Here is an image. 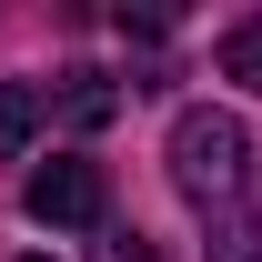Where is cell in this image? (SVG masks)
I'll return each instance as SVG.
<instances>
[{"label":"cell","mask_w":262,"mask_h":262,"mask_svg":"<svg viewBox=\"0 0 262 262\" xmlns=\"http://www.w3.org/2000/svg\"><path fill=\"white\" fill-rule=\"evenodd\" d=\"M171 192L192 202L202 222H222L232 202H252L262 192V151H252V131L232 121V111H182L171 121Z\"/></svg>","instance_id":"cell-1"},{"label":"cell","mask_w":262,"mask_h":262,"mask_svg":"<svg viewBox=\"0 0 262 262\" xmlns=\"http://www.w3.org/2000/svg\"><path fill=\"white\" fill-rule=\"evenodd\" d=\"M101 262H151V252H141V232H101Z\"/></svg>","instance_id":"cell-8"},{"label":"cell","mask_w":262,"mask_h":262,"mask_svg":"<svg viewBox=\"0 0 262 262\" xmlns=\"http://www.w3.org/2000/svg\"><path fill=\"white\" fill-rule=\"evenodd\" d=\"M202 232H212V242H202L212 262H262V192H252V202H232L222 222H202Z\"/></svg>","instance_id":"cell-5"},{"label":"cell","mask_w":262,"mask_h":262,"mask_svg":"<svg viewBox=\"0 0 262 262\" xmlns=\"http://www.w3.org/2000/svg\"><path fill=\"white\" fill-rule=\"evenodd\" d=\"M121 31L131 40H171V10H131V0H121Z\"/></svg>","instance_id":"cell-7"},{"label":"cell","mask_w":262,"mask_h":262,"mask_svg":"<svg viewBox=\"0 0 262 262\" xmlns=\"http://www.w3.org/2000/svg\"><path fill=\"white\" fill-rule=\"evenodd\" d=\"M51 121V81H0V162H20Z\"/></svg>","instance_id":"cell-4"},{"label":"cell","mask_w":262,"mask_h":262,"mask_svg":"<svg viewBox=\"0 0 262 262\" xmlns=\"http://www.w3.org/2000/svg\"><path fill=\"white\" fill-rule=\"evenodd\" d=\"M222 81L262 91V20H232V31H222Z\"/></svg>","instance_id":"cell-6"},{"label":"cell","mask_w":262,"mask_h":262,"mask_svg":"<svg viewBox=\"0 0 262 262\" xmlns=\"http://www.w3.org/2000/svg\"><path fill=\"white\" fill-rule=\"evenodd\" d=\"M51 111H61L71 131H111V121H121V81L81 61V71H61V91H51Z\"/></svg>","instance_id":"cell-3"},{"label":"cell","mask_w":262,"mask_h":262,"mask_svg":"<svg viewBox=\"0 0 262 262\" xmlns=\"http://www.w3.org/2000/svg\"><path fill=\"white\" fill-rule=\"evenodd\" d=\"M20 262H51V252H20Z\"/></svg>","instance_id":"cell-9"},{"label":"cell","mask_w":262,"mask_h":262,"mask_svg":"<svg viewBox=\"0 0 262 262\" xmlns=\"http://www.w3.org/2000/svg\"><path fill=\"white\" fill-rule=\"evenodd\" d=\"M20 212H31L40 232H101V212H111V182H101V162H40L31 182H20Z\"/></svg>","instance_id":"cell-2"}]
</instances>
